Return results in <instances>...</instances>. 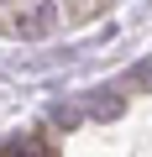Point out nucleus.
Wrapping results in <instances>:
<instances>
[{"label":"nucleus","instance_id":"39448f33","mask_svg":"<svg viewBox=\"0 0 152 157\" xmlns=\"http://www.w3.org/2000/svg\"><path fill=\"white\" fill-rule=\"evenodd\" d=\"M53 121H58V126H79V110H63V105H58V110H53Z\"/></svg>","mask_w":152,"mask_h":157},{"label":"nucleus","instance_id":"20e7f679","mask_svg":"<svg viewBox=\"0 0 152 157\" xmlns=\"http://www.w3.org/2000/svg\"><path fill=\"white\" fill-rule=\"evenodd\" d=\"M89 110H95L100 121H115V115H121V100H105V94H100V100H89Z\"/></svg>","mask_w":152,"mask_h":157},{"label":"nucleus","instance_id":"f03ea898","mask_svg":"<svg viewBox=\"0 0 152 157\" xmlns=\"http://www.w3.org/2000/svg\"><path fill=\"white\" fill-rule=\"evenodd\" d=\"M6 157H47V147H42L37 136H21V141H11V147H6Z\"/></svg>","mask_w":152,"mask_h":157},{"label":"nucleus","instance_id":"f257e3e1","mask_svg":"<svg viewBox=\"0 0 152 157\" xmlns=\"http://www.w3.org/2000/svg\"><path fill=\"white\" fill-rule=\"evenodd\" d=\"M53 26V6H37V16H26V21H16V32H26V37H37V32H47Z\"/></svg>","mask_w":152,"mask_h":157},{"label":"nucleus","instance_id":"7ed1b4c3","mask_svg":"<svg viewBox=\"0 0 152 157\" xmlns=\"http://www.w3.org/2000/svg\"><path fill=\"white\" fill-rule=\"evenodd\" d=\"M126 84H136V89H152V58H142V63L126 73Z\"/></svg>","mask_w":152,"mask_h":157}]
</instances>
